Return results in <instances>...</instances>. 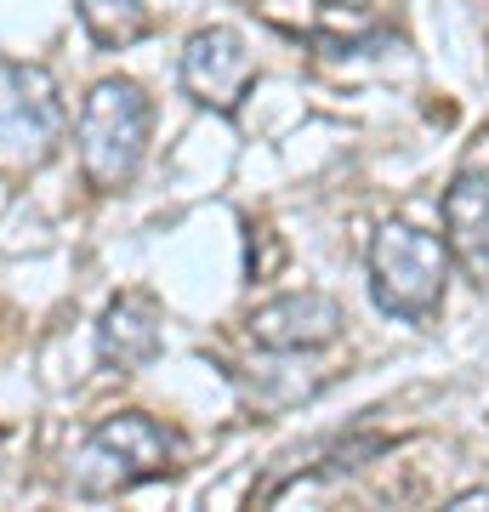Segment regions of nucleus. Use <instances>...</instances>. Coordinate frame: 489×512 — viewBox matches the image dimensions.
I'll return each mask as SVG.
<instances>
[{
	"label": "nucleus",
	"mask_w": 489,
	"mask_h": 512,
	"mask_svg": "<svg viewBox=\"0 0 489 512\" xmlns=\"http://www.w3.org/2000/svg\"><path fill=\"white\" fill-rule=\"evenodd\" d=\"M165 348V313L148 291H120L97 319V359L109 370H143Z\"/></svg>",
	"instance_id": "nucleus-7"
},
{
	"label": "nucleus",
	"mask_w": 489,
	"mask_h": 512,
	"mask_svg": "<svg viewBox=\"0 0 489 512\" xmlns=\"http://www.w3.org/2000/svg\"><path fill=\"white\" fill-rule=\"evenodd\" d=\"M444 245L467 279L489 285V171H461L444 188Z\"/></svg>",
	"instance_id": "nucleus-8"
},
{
	"label": "nucleus",
	"mask_w": 489,
	"mask_h": 512,
	"mask_svg": "<svg viewBox=\"0 0 489 512\" xmlns=\"http://www.w3.org/2000/svg\"><path fill=\"white\" fill-rule=\"evenodd\" d=\"M74 6H80V23H86L91 46H103V52H126L148 29L143 0H74Z\"/></svg>",
	"instance_id": "nucleus-9"
},
{
	"label": "nucleus",
	"mask_w": 489,
	"mask_h": 512,
	"mask_svg": "<svg viewBox=\"0 0 489 512\" xmlns=\"http://www.w3.org/2000/svg\"><path fill=\"white\" fill-rule=\"evenodd\" d=\"M177 80L200 109L239 114L245 97H251V86H256V57H251V46H245L239 29L211 23V29H194V35H188L182 63H177Z\"/></svg>",
	"instance_id": "nucleus-5"
},
{
	"label": "nucleus",
	"mask_w": 489,
	"mask_h": 512,
	"mask_svg": "<svg viewBox=\"0 0 489 512\" xmlns=\"http://www.w3.org/2000/svg\"><path fill=\"white\" fill-rule=\"evenodd\" d=\"M148 131H154V103H148L143 86L126 80V74L97 80L86 103H80V120H74V148H80L86 188L120 194L148 154Z\"/></svg>",
	"instance_id": "nucleus-1"
},
{
	"label": "nucleus",
	"mask_w": 489,
	"mask_h": 512,
	"mask_svg": "<svg viewBox=\"0 0 489 512\" xmlns=\"http://www.w3.org/2000/svg\"><path fill=\"white\" fill-rule=\"evenodd\" d=\"M63 92L52 69L0 57V171H40L63 148Z\"/></svg>",
	"instance_id": "nucleus-4"
},
{
	"label": "nucleus",
	"mask_w": 489,
	"mask_h": 512,
	"mask_svg": "<svg viewBox=\"0 0 489 512\" xmlns=\"http://www.w3.org/2000/svg\"><path fill=\"white\" fill-rule=\"evenodd\" d=\"M450 285V245L416 222H381L370 234V296L387 319L427 325L444 308Z\"/></svg>",
	"instance_id": "nucleus-2"
},
{
	"label": "nucleus",
	"mask_w": 489,
	"mask_h": 512,
	"mask_svg": "<svg viewBox=\"0 0 489 512\" xmlns=\"http://www.w3.org/2000/svg\"><path fill=\"white\" fill-rule=\"evenodd\" d=\"M245 336L268 353H319L342 336V302L325 291H290L251 308Z\"/></svg>",
	"instance_id": "nucleus-6"
},
{
	"label": "nucleus",
	"mask_w": 489,
	"mask_h": 512,
	"mask_svg": "<svg viewBox=\"0 0 489 512\" xmlns=\"http://www.w3.org/2000/svg\"><path fill=\"white\" fill-rule=\"evenodd\" d=\"M478 507H489V490H467L450 501V512H478Z\"/></svg>",
	"instance_id": "nucleus-10"
},
{
	"label": "nucleus",
	"mask_w": 489,
	"mask_h": 512,
	"mask_svg": "<svg viewBox=\"0 0 489 512\" xmlns=\"http://www.w3.org/2000/svg\"><path fill=\"white\" fill-rule=\"evenodd\" d=\"M171 467H177V433L143 410H120L80 439L69 478L80 495H126L148 478H165Z\"/></svg>",
	"instance_id": "nucleus-3"
}]
</instances>
